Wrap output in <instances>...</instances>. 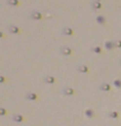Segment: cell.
Returning <instances> with one entry per match:
<instances>
[{
	"label": "cell",
	"instance_id": "cell-10",
	"mask_svg": "<svg viewBox=\"0 0 121 126\" xmlns=\"http://www.w3.org/2000/svg\"><path fill=\"white\" fill-rule=\"evenodd\" d=\"M77 69H78V72H83V74H85V72H89V67L85 66V65H79L78 67H77Z\"/></svg>",
	"mask_w": 121,
	"mask_h": 126
},
{
	"label": "cell",
	"instance_id": "cell-8",
	"mask_svg": "<svg viewBox=\"0 0 121 126\" xmlns=\"http://www.w3.org/2000/svg\"><path fill=\"white\" fill-rule=\"evenodd\" d=\"M44 82L46 84H54L56 82V79L52 77V76H48V77L44 78Z\"/></svg>",
	"mask_w": 121,
	"mask_h": 126
},
{
	"label": "cell",
	"instance_id": "cell-12",
	"mask_svg": "<svg viewBox=\"0 0 121 126\" xmlns=\"http://www.w3.org/2000/svg\"><path fill=\"white\" fill-rule=\"evenodd\" d=\"M85 116L89 118H94V116H95V112H94L93 109H87L85 110Z\"/></svg>",
	"mask_w": 121,
	"mask_h": 126
},
{
	"label": "cell",
	"instance_id": "cell-13",
	"mask_svg": "<svg viewBox=\"0 0 121 126\" xmlns=\"http://www.w3.org/2000/svg\"><path fill=\"white\" fill-rule=\"evenodd\" d=\"M109 116H110V118H112V119H118L119 118V114L117 111H111Z\"/></svg>",
	"mask_w": 121,
	"mask_h": 126
},
{
	"label": "cell",
	"instance_id": "cell-2",
	"mask_svg": "<svg viewBox=\"0 0 121 126\" xmlns=\"http://www.w3.org/2000/svg\"><path fill=\"white\" fill-rule=\"evenodd\" d=\"M62 94L65 95V96H72V95L75 94V91H74V89L71 88V87H65V88L62 89Z\"/></svg>",
	"mask_w": 121,
	"mask_h": 126
},
{
	"label": "cell",
	"instance_id": "cell-3",
	"mask_svg": "<svg viewBox=\"0 0 121 126\" xmlns=\"http://www.w3.org/2000/svg\"><path fill=\"white\" fill-rule=\"evenodd\" d=\"M9 31H10V33H13V34H16V35L20 34V29L16 25H10L9 26Z\"/></svg>",
	"mask_w": 121,
	"mask_h": 126
},
{
	"label": "cell",
	"instance_id": "cell-7",
	"mask_svg": "<svg viewBox=\"0 0 121 126\" xmlns=\"http://www.w3.org/2000/svg\"><path fill=\"white\" fill-rule=\"evenodd\" d=\"M60 52H61V54L65 55V56H70L71 54H72V49H71L70 47H66V46L62 47L61 49H60Z\"/></svg>",
	"mask_w": 121,
	"mask_h": 126
},
{
	"label": "cell",
	"instance_id": "cell-15",
	"mask_svg": "<svg viewBox=\"0 0 121 126\" xmlns=\"http://www.w3.org/2000/svg\"><path fill=\"white\" fill-rule=\"evenodd\" d=\"M8 3L10 5H12V6L19 5V1H18V0H8Z\"/></svg>",
	"mask_w": 121,
	"mask_h": 126
},
{
	"label": "cell",
	"instance_id": "cell-19",
	"mask_svg": "<svg viewBox=\"0 0 121 126\" xmlns=\"http://www.w3.org/2000/svg\"><path fill=\"white\" fill-rule=\"evenodd\" d=\"M114 45H115V47H118V48H120V47H121V41H120V40L114 41Z\"/></svg>",
	"mask_w": 121,
	"mask_h": 126
},
{
	"label": "cell",
	"instance_id": "cell-11",
	"mask_svg": "<svg viewBox=\"0 0 121 126\" xmlns=\"http://www.w3.org/2000/svg\"><path fill=\"white\" fill-rule=\"evenodd\" d=\"M13 120H14L15 122H22L23 117L21 115H15V116H13Z\"/></svg>",
	"mask_w": 121,
	"mask_h": 126
},
{
	"label": "cell",
	"instance_id": "cell-14",
	"mask_svg": "<svg viewBox=\"0 0 121 126\" xmlns=\"http://www.w3.org/2000/svg\"><path fill=\"white\" fill-rule=\"evenodd\" d=\"M114 42H112V41H107V42H105V47L107 48V49H112V48H114Z\"/></svg>",
	"mask_w": 121,
	"mask_h": 126
},
{
	"label": "cell",
	"instance_id": "cell-1",
	"mask_svg": "<svg viewBox=\"0 0 121 126\" xmlns=\"http://www.w3.org/2000/svg\"><path fill=\"white\" fill-rule=\"evenodd\" d=\"M31 18L34 19V20H41L43 18V16L41 13H39V12H33L31 14Z\"/></svg>",
	"mask_w": 121,
	"mask_h": 126
},
{
	"label": "cell",
	"instance_id": "cell-17",
	"mask_svg": "<svg viewBox=\"0 0 121 126\" xmlns=\"http://www.w3.org/2000/svg\"><path fill=\"white\" fill-rule=\"evenodd\" d=\"M114 85L118 88H121V80H114Z\"/></svg>",
	"mask_w": 121,
	"mask_h": 126
},
{
	"label": "cell",
	"instance_id": "cell-22",
	"mask_svg": "<svg viewBox=\"0 0 121 126\" xmlns=\"http://www.w3.org/2000/svg\"><path fill=\"white\" fill-rule=\"evenodd\" d=\"M120 64H121V60H120Z\"/></svg>",
	"mask_w": 121,
	"mask_h": 126
},
{
	"label": "cell",
	"instance_id": "cell-5",
	"mask_svg": "<svg viewBox=\"0 0 121 126\" xmlns=\"http://www.w3.org/2000/svg\"><path fill=\"white\" fill-rule=\"evenodd\" d=\"M62 33H63V35H65V36H72V35H74V31L71 27H68V26L63 27Z\"/></svg>",
	"mask_w": 121,
	"mask_h": 126
},
{
	"label": "cell",
	"instance_id": "cell-18",
	"mask_svg": "<svg viewBox=\"0 0 121 126\" xmlns=\"http://www.w3.org/2000/svg\"><path fill=\"white\" fill-rule=\"evenodd\" d=\"M93 52L94 53H97V54H101V47H99V46H96V47L93 48Z\"/></svg>",
	"mask_w": 121,
	"mask_h": 126
},
{
	"label": "cell",
	"instance_id": "cell-6",
	"mask_svg": "<svg viewBox=\"0 0 121 126\" xmlns=\"http://www.w3.org/2000/svg\"><path fill=\"white\" fill-rule=\"evenodd\" d=\"M25 97H26V99H29V100H31V101H36L37 99H38V96H37L35 92H28Z\"/></svg>",
	"mask_w": 121,
	"mask_h": 126
},
{
	"label": "cell",
	"instance_id": "cell-21",
	"mask_svg": "<svg viewBox=\"0 0 121 126\" xmlns=\"http://www.w3.org/2000/svg\"><path fill=\"white\" fill-rule=\"evenodd\" d=\"M0 81H1V82H4V81H5V79L3 78V77H1V78H0Z\"/></svg>",
	"mask_w": 121,
	"mask_h": 126
},
{
	"label": "cell",
	"instance_id": "cell-20",
	"mask_svg": "<svg viewBox=\"0 0 121 126\" xmlns=\"http://www.w3.org/2000/svg\"><path fill=\"white\" fill-rule=\"evenodd\" d=\"M0 115H1V116L6 115V110H5L4 108H0Z\"/></svg>",
	"mask_w": 121,
	"mask_h": 126
},
{
	"label": "cell",
	"instance_id": "cell-16",
	"mask_svg": "<svg viewBox=\"0 0 121 126\" xmlns=\"http://www.w3.org/2000/svg\"><path fill=\"white\" fill-rule=\"evenodd\" d=\"M96 20L98 23H100V24H103V23H105V17H103V16H98Z\"/></svg>",
	"mask_w": 121,
	"mask_h": 126
},
{
	"label": "cell",
	"instance_id": "cell-9",
	"mask_svg": "<svg viewBox=\"0 0 121 126\" xmlns=\"http://www.w3.org/2000/svg\"><path fill=\"white\" fill-rule=\"evenodd\" d=\"M100 89L103 91H109V90H111V85L109 83H103L100 85Z\"/></svg>",
	"mask_w": 121,
	"mask_h": 126
},
{
	"label": "cell",
	"instance_id": "cell-4",
	"mask_svg": "<svg viewBox=\"0 0 121 126\" xmlns=\"http://www.w3.org/2000/svg\"><path fill=\"white\" fill-rule=\"evenodd\" d=\"M92 8L94 9H100L102 8V4L100 2V0H94L93 3H92Z\"/></svg>",
	"mask_w": 121,
	"mask_h": 126
}]
</instances>
